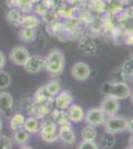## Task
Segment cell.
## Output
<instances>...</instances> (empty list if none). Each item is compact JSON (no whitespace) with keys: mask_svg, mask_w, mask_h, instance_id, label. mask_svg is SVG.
Segmentation results:
<instances>
[{"mask_svg":"<svg viewBox=\"0 0 133 149\" xmlns=\"http://www.w3.org/2000/svg\"><path fill=\"white\" fill-rule=\"evenodd\" d=\"M66 59L60 49H53L45 57V69L53 76H60L65 69Z\"/></svg>","mask_w":133,"mask_h":149,"instance_id":"6da1fadb","label":"cell"},{"mask_svg":"<svg viewBox=\"0 0 133 149\" xmlns=\"http://www.w3.org/2000/svg\"><path fill=\"white\" fill-rule=\"evenodd\" d=\"M103 93L105 95H111V97L117 98V100H125L130 97L131 88L124 81H115V83H106L104 85Z\"/></svg>","mask_w":133,"mask_h":149,"instance_id":"7a4b0ae2","label":"cell"},{"mask_svg":"<svg viewBox=\"0 0 133 149\" xmlns=\"http://www.w3.org/2000/svg\"><path fill=\"white\" fill-rule=\"evenodd\" d=\"M103 125H104L105 131L113 134H117L127 130L128 120L123 116H117L115 114L109 115V117L105 119Z\"/></svg>","mask_w":133,"mask_h":149,"instance_id":"3957f363","label":"cell"},{"mask_svg":"<svg viewBox=\"0 0 133 149\" xmlns=\"http://www.w3.org/2000/svg\"><path fill=\"white\" fill-rule=\"evenodd\" d=\"M84 119L88 125L97 127L104 124L105 113L100 109V107H91L86 110Z\"/></svg>","mask_w":133,"mask_h":149,"instance_id":"277c9868","label":"cell"},{"mask_svg":"<svg viewBox=\"0 0 133 149\" xmlns=\"http://www.w3.org/2000/svg\"><path fill=\"white\" fill-rule=\"evenodd\" d=\"M100 107L105 113V115H114L120 109L119 100L111 97V95H105V97L100 102Z\"/></svg>","mask_w":133,"mask_h":149,"instance_id":"5b68a950","label":"cell"},{"mask_svg":"<svg viewBox=\"0 0 133 149\" xmlns=\"http://www.w3.org/2000/svg\"><path fill=\"white\" fill-rule=\"evenodd\" d=\"M30 53L25 47L22 46H16L11 50L9 53V58L10 61L17 66H24L28 59L30 58Z\"/></svg>","mask_w":133,"mask_h":149,"instance_id":"8992f818","label":"cell"},{"mask_svg":"<svg viewBox=\"0 0 133 149\" xmlns=\"http://www.w3.org/2000/svg\"><path fill=\"white\" fill-rule=\"evenodd\" d=\"M91 70L84 62H77L72 68V76L75 80L79 81H86L89 78Z\"/></svg>","mask_w":133,"mask_h":149,"instance_id":"52a82bcc","label":"cell"},{"mask_svg":"<svg viewBox=\"0 0 133 149\" xmlns=\"http://www.w3.org/2000/svg\"><path fill=\"white\" fill-rule=\"evenodd\" d=\"M26 72L29 74H38L45 69V58L40 55L30 56L26 64L24 65Z\"/></svg>","mask_w":133,"mask_h":149,"instance_id":"ba28073f","label":"cell"},{"mask_svg":"<svg viewBox=\"0 0 133 149\" xmlns=\"http://www.w3.org/2000/svg\"><path fill=\"white\" fill-rule=\"evenodd\" d=\"M72 102H74V97H72V93L69 92V91H63V92H60L56 95L55 98V103L57 109H66L70 105L72 104Z\"/></svg>","mask_w":133,"mask_h":149,"instance_id":"9c48e42d","label":"cell"},{"mask_svg":"<svg viewBox=\"0 0 133 149\" xmlns=\"http://www.w3.org/2000/svg\"><path fill=\"white\" fill-rule=\"evenodd\" d=\"M68 118L70 119V121L74 122V123H79V122L83 121L84 118V111L81 109V107H79V104H75L72 103L69 107H68Z\"/></svg>","mask_w":133,"mask_h":149,"instance_id":"30bf717a","label":"cell"},{"mask_svg":"<svg viewBox=\"0 0 133 149\" xmlns=\"http://www.w3.org/2000/svg\"><path fill=\"white\" fill-rule=\"evenodd\" d=\"M13 97L11 93L7 92L0 93V111L5 115L11 113L12 107H13Z\"/></svg>","mask_w":133,"mask_h":149,"instance_id":"8fae6325","label":"cell"},{"mask_svg":"<svg viewBox=\"0 0 133 149\" xmlns=\"http://www.w3.org/2000/svg\"><path fill=\"white\" fill-rule=\"evenodd\" d=\"M6 18L11 25L15 26V27H20L21 23H22L23 14L18 8H9L6 14Z\"/></svg>","mask_w":133,"mask_h":149,"instance_id":"7c38bea8","label":"cell"},{"mask_svg":"<svg viewBox=\"0 0 133 149\" xmlns=\"http://www.w3.org/2000/svg\"><path fill=\"white\" fill-rule=\"evenodd\" d=\"M41 122L39 118L36 116H30L28 118H25L24 122V129L28 131L29 133H37L41 129Z\"/></svg>","mask_w":133,"mask_h":149,"instance_id":"4fadbf2b","label":"cell"},{"mask_svg":"<svg viewBox=\"0 0 133 149\" xmlns=\"http://www.w3.org/2000/svg\"><path fill=\"white\" fill-rule=\"evenodd\" d=\"M36 36H37L36 29L21 27L20 31H19V38H20V40H22L25 43L33 42L36 39Z\"/></svg>","mask_w":133,"mask_h":149,"instance_id":"5bb4252c","label":"cell"},{"mask_svg":"<svg viewBox=\"0 0 133 149\" xmlns=\"http://www.w3.org/2000/svg\"><path fill=\"white\" fill-rule=\"evenodd\" d=\"M32 113L34 116L38 117V118H43L50 112V109L46 102L42 103H33L32 105Z\"/></svg>","mask_w":133,"mask_h":149,"instance_id":"9a60e30c","label":"cell"},{"mask_svg":"<svg viewBox=\"0 0 133 149\" xmlns=\"http://www.w3.org/2000/svg\"><path fill=\"white\" fill-rule=\"evenodd\" d=\"M45 92L49 97H56L62 90L61 84L58 80H51L47 83V85L44 86Z\"/></svg>","mask_w":133,"mask_h":149,"instance_id":"2e32d148","label":"cell"},{"mask_svg":"<svg viewBox=\"0 0 133 149\" xmlns=\"http://www.w3.org/2000/svg\"><path fill=\"white\" fill-rule=\"evenodd\" d=\"M114 135H115V134L105 131L100 137V147L104 148V149L112 148L113 146H114V144H115V136Z\"/></svg>","mask_w":133,"mask_h":149,"instance_id":"e0dca14e","label":"cell"},{"mask_svg":"<svg viewBox=\"0 0 133 149\" xmlns=\"http://www.w3.org/2000/svg\"><path fill=\"white\" fill-rule=\"evenodd\" d=\"M57 130H58V126L55 121L45 120V121L41 122L40 134H43V135H50V134L57 133Z\"/></svg>","mask_w":133,"mask_h":149,"instance_id":"ac0fdd59","label":"cell"},{"mask_svg":"<svg viewBox=\"0 0 133 149\" xmlns=\"http://www.w3.org/2000/svg\"><path fill=\"white\" fill-rule=\"evenodd\" d=\"M59 139H61L64 143L66 144H74L76 141V135L72 129H65V130H59L58 133Z\"/></svg>","mask_w":133,"mask_h":149,"instance_id":"d6986e66","label":"cell"},{"mask_svg":"<svg viewBox=\"0 0 133 149\" xmlns=\"http://www.w3.org/2000/svg\"><path fill=\"white\" fill-rule=\"evenodd\" d=\"M25 122V116L22 113H15L10 119V127L12 130H18L22 129Z\"/></svg>","mask_w":133,"mask_h":149,"instance_id":"ffe728a7","label":"cell"},{"mask_svg":"<svg viewBox=\"0 0 133 149\" xmlns=\"http://www.w3.org/2000/svg\"><path fill=\"white\" fill-rule=\"evenodd\" d=\"M40 21L36 16L34 15H25L23 16L22 19V23H21L20 27L23 28H32V29H36L39 25Z\"/></svg>","mask_w":133,"mask_h":149,"instance_id":"44dd1931","label":"cell"},{"mask_svg":"<svg viewBox=\"0 0 133 149\" xmlns=\"http://www.w3.org/2000/svg\"><path fill=\"white\" fill-rule=\"evenodd\" d=\"M13 139L17 144L23 145V144L27 143L29 141V139H30V135H29L28 131L22 130V129H18V130H15V132H14Z\"/></svg>","mask_w":133,"mask_h":149,"instance_id":"7402d4cb","label":"cell"},{"mask_svg":"<svg viewBox=\"0 0 133 149\" xmlns=\"http://www.w3.org/2000/svg\"><path fill=\"white\" fill-rule=\"evenodd\" d=\"M96 136H97V132L95 130V127L91 125H86L81 130V138H83V140L94 141Z\"/></svg>","mask_w":133,"mask_h":149,"instance_id":"603a6c76","label":"cell"},{"mask_svg":"<svg viewBox=\"0 0 133 149\" xmlns=\"http://www.w3.org/2000/svg\"><path fill=\"white\" fill-rule=\"evenodd\" d=\"M49 98V95H47V93L45 92L44 86L38 88L37 92L34 93L33 95V103H42L46 102Z\"/></svg>","mask_w":133,"mask_h":149,"instance_id":"cb8c5ba5","label":"cell"},{"mask_svg":"<svg viewBox=\"0 0 133 149\" xmlns=\"http://www.w3.org/2000/svg\"><path fill=\"white\" fill-rule=\"evenodd\" d=\"M11 85V77L7 72L0 70V90L7 88Z\"/></svg>","mask_w":133,"mask_h":149,"instance_id":"d4e9b609","label":"cell"},{"mask_svg":"<svg viewBox=\"0 0 133 149\" xmlns=\"http://www.w3.org/2000/svg\"><path fill=\"white\" fill-rule=\"evenodd\" d=\"M93 42L89 43V39L84 38V39L81 40V42H79V48H81L84 52L88 53V54H93V53L95 52V50L91 49V45H93Z\"/></svg>","mask_w":133,"mask_h":149,"instance_id":"484cf974","label":"cell"},{"mask_svg":"<svg viewBox=\"0 0 133 149\" xmlns=\"http://www.w3.org/2000/svg\"><path fill=\"white\" fill-rule=\"evenodd\" d=\"M121 71L128 76H130L133 73V59H128L122 64Z\"/></svg>","mask_w":133,"mask_h":149,"instance_id":"4316f807","label":"cell"},{"mask_svg":"<svg viewBox=\"0 0 133 149\" xmlns=\"http://www.w3.org/2000/svg\"><path fill=\"white\" fill-rule=\"evenodd\" d=\"M12 146V141L8 136L0 135V149H11Z\"/></svg>","mask_w":133,"mask_h":149,"instance_id":"83f0119b","label":"cell"},{"mask_svg":"<svg viewBox=\"0 0 133 149\" xmlns=\"http://www.w3.org/2000/svg\"><path fill=\"white\" fill-rule=\"evenodd\" d=\"M98 147L100 146L94 142V141L91 140H84L79 146V149H97Z\"/></svg>","mask_w":133,"mask_h":149,"instance_id":"f1b7e54d","label":"cell"},{"mask_svg":"<svg viewBox=\"0 0 133 149\" xmlns=\"http://www.w3.org/2000/svg\"><path fill=\"white\" fill-rule=\"evenodd\" d=\"M33 9V3L31 1H29V0H24L22 5L20 6V8H19V10L21 12H24V13H29V12H31Z\"/></svg>","mask_w":133,"mask_h":149,"instance_id":"f546056e","label":"cell"},{"mask_svg":"<svg viewBox=\"0 0 133 149\" xmlns=\"http://www.w3.org/2000/svg\"><path fill=\"white\" fill-rule=\"evenodd\" d=\"M24 0H6V5L8 8H20Z\"/></svg>","mask_w":133,"mask_h":149,"instance_id":"4dcf8cb0","label":"cell"},{"mask_svg":"<svg viewBox=\"0 0 133 149\" xmlns=\"http://www.w3.org/2000/svg\"><path fill=\"white\" fill-rule=\"evenodd\" d=\"M41 138L47 143H53V142H55L56 140L59 139V136H58L57 133L50 134V135H43V134H41Z\"/></svg>","mask_w":133,"mask_h":149,"instance_id":"1f68e13d","label":"cell"},{"mask_svg":"<svg viewBox=\"0 0 133 149\" xmlns=\"http://www.w3.org/2000/svg\"><path fill=\"white\" fill-rule=\"evenodd\" d=\"M5 63H6L5 55H4L1 51H0V70L3 69V67L5 66Z\"/></svg>","mask_w":133,"mask_h":149,"instance_id":"d6a6232c","label":"cell"},{"mask_svg":"<svg viewBox=\"0 0 133 149\" xmlns=\"http://www.w3.org/2000/svg\"><path fill=\"white\" fill-rule=\"evenodd\" d=\"M127 130L130 132V133L133 134V118L130 119V121H128V127Z\"/></svg>","mask_w":133,"mask_h":149,"instance_id":"836d02e7","label":"cell"},{"mask_svg":"<svg viewBox=\"0 0 133 149\" xmlns=\"http://www.w3.org/2000/svg\"><path fill=\"white\" fill-rule=\"evenodd\" d=\"M130 100H131V103L133 104V90H131V93H130Z\"/></svg>","mask_w":133,"mask_h":149,"instance_id":"e575fe53","label":"cell"},{"mask_svg":"<svg viewBox=\"0 0 133 149\" xmlns=\"http://www.w3.org/2000/svg\"><path fill=\"white\" fill-rule=\"evenodd\" d=\"M129 79H130V80H131L132 84H133V73H132L131 74H130V76H129Z\"/></svg>","mask_w":133,"mask_h":149,"instance_id":"d590c367","label":"cell"},{"mask_svg":"<svg viewBox=\"0 0 133 149\" xmlns=\"http://www.w3.org/2000/svg\"><path fill=\"white\" fill-rule=\"evenodd\" d=\"M1 128H2V122L0 120V130H1Z\"/></svg>","mask_w":133,"mask_h":149,"instance_id":"8d00e7d4","label":"cell"},{"mask_svg":"<svg viewBox=\"0 0 133 149\" xmlns=\"http://www.w3.org/2000/svg\"><path fill=\"white\" fill-rule=\"evenodd\" d=\"M21 148H31V147H28V146H22Z\"/></svg>","mask_w":133,"mask_h":149,"instance_id":"74e56055","label":"cell"}]
</instances>
